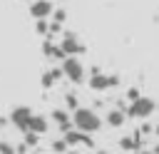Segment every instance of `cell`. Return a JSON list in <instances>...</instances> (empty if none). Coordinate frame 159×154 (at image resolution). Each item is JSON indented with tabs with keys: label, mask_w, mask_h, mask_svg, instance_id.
<instances>
[{
	"label": "cell",
	"mask_w": 159,
	"mask_h": 154,
	"mask_svg": "<svg viewBox=\"0 0 159 154\" xmlns=\"http://www.w3.org/2000/svg\"><path fill=\"white\" fill-rule=\"evenodd\" d=\"M72 124H75V129H80V132H84V134H94V132H99L102 119H99V114H97L94 109L80 107L77 112H72Z\"/></svg>",
	"instance_id": "6da1fadb"
},
{
	"label": "cell",
	"mask_w": 159,
	"mask_h": 154,
	"mask_svg": "<svg viewBox=\"0 0 159 154\" xmlns=\"http://www.w3.org/2000/svg\"><path fill=\"white\" fill-rule=\"evenodd\" d=\"M0 154H17V149L10 142H0Z\"/></svg>",
	"instance_id": "2e32d148"
},
{
	"label": "cell",
	"mask_w": 159,
	"mask_h": 154,
	"mask_svg": "<svg viewBox=\"0 0 159 154\" xmlns=\"http://www.w3.org/2000/svg\"><path fill=\"white\" fill-rule=\"evenodd\" d=\"M37 139H40V134H35V132H27V134H25V144H27V147H35Z\"/></svg>",
	"instance_id": "e0dca14e"
},
{
	"label": "cell",
	"mask_w": 159,
	"mask_h": 154,
	"mask_svg": "<svg viewBox=\"0 0 159 154\" xmlns=\"http://www.w3.org/2000/svg\"><path fill=\"white\" fill-rule=\"evenodd\" d=\"M60 27H62V25H57V22H50V35H57V32H60Z\"/></svg>",
	"instance_id": "ffe728a7"
},
{
	"label": "cell",
	"mask_w": 159,
	"mask_h": 154,
	"mask_svg": "<svg viewBox=\"0 0 159 154\" xmlns=\"http://www.w3.org/2000/svg\"><path fill=\"white\" fill-rule=\"evenodd\" d=\"M60 77H65L62 67H52L50 72H45V75H42V79H40V82H42V87H45V89H50V87H52V84H55Z\"/></svg>",
	"instance_id": "30bf717a"
},
{
	"label": "cell",
	"mask_w": 159,
	"mask_h": 154,
	"mask_svg": "<svg viewBox=\"0 0 159 154\" xmlns=\"http://www.w3.org/2000/svg\"><path fill=\"white\" fill-rule=\"evenodd\" d=\"M137 154H154V152H137Z\"/></svg>",
	"instance_id": "44dd1931"
},
{
	"label": "cell",
	"mask_w": 159,
	"mask_h": 154,
	"mask_svg": "<svg viewBox=\"0 0 159 154\" xmlns=\"http://www.w3.org/2000/svg\"><path fill=\"white\" fill-rule=\"evenodd\" d=\"M154 132H157V134H159V124H157V127H154Z\"/></svg>",
	"instance_id": "7402d4cb"
},
{
	"label": "cell",
	"mask_w": 159,
	"mask_h": 154,
	"mask_svg": "<svg viewBox=\"0 0 159 154\" xmlns=\"http://www.w3.org/2000/svg\"><path fill=\"white\" fill-rule=\"evenodd\" d=\"M52 15H55V22H57V25H62V22H65V17H67V15H65V10H55Z\"/></svg>",
	"instance_id": "ac0fdd59"
},
{
	"label": "cell",
	"mask_w": 159,
	"mask_h": 154,
	"mask_svg": "<svg viewBox=\"0 0 159 154\" xmlns=\"http://www.w3.org/2000/svg\"><path fill=\"white\" fill-rule=\"evenodd\" d=\"M52 122H55L65 134H67V132H72V127H75V124H72V117H70L65 109H55V112H52Z\"/></svg>",
	"instance_id": "ba28073f"
},
{
	"label": "cell",
	"mask_w": 159,
	"mask_h": 154,
	"mask_svg": "<svg viewBox=\"0 0 159 154\" xmlns=\"http://www.w3.org/2000/svg\"><path fill=\"white\" fill-rule=\"evenodd\" d=\"M52 12H55V7H52L50 0H35V2L30 5V15H32L35 20H45V17L52 15Z\"/></svg>",
	"instance_id": "52a82bcc"
},
{
	"label": "cell",
	"mask_w": 159,
	"mask_h": 154,
	"mask_svg": "<svg viewBox=\"0 0 159 154\" xmlns=\"http://www.w3.org/2000/svg\"><path fill=\"white\" fill-rule=\"evenodd\" d=\"M50 129V122H47V117H42V114H35L32 117V122H30V132H35V134H45Z\"/></svg>",
	"instance_id": "8fae6325"
},
{
	"label": "cell",
	"mask_w": 159,
	"mask_h": 154,
	"mask_svg": "<svg viewBox=\"0 0 159 154\" xmlns=\"http://www.w3.org/2000/svg\"><path fill=\"white\" fill-rule=\"evenodd\" d=\"M67 147H70V144H67L65 139H55V142H52V152H55V154H65Z\"/></svg>",
	"instance_id": "4fadbf2b"
},
{
	"label": "cell",
	"mask_w": 159,
	"mask_h": 154,
	"mask_svg": "<svg viewBox=\"0 0 159 154\" xmlns=\"http://www.w3.org/2000/svg\"><path fill=\"white\" fill-rule=\"evenodd\" d=\"M35 32H37V35H50V22H47V20H37Z\"/></svg>",
	"instance_id": "5bb4252c"
},
{
	"label": "cell",
	"mask_w": 159,
	"mask_h": 154,
	"mask_svg": "<svg viewBox=\"0 0 159 154\" xmlns=\"http://www.w3.org/2000/svg\"><path fill=\"white\" fill-rule=\"evenodd\" d=\"M65 102H67V107H70L72 112H77V109H80V104H77V97H75L72 92H70V94H65Z\"/></svg>",
	"instance_id": "9a60e30c"
},
{
	"label": "cell",
	"mask_w": 159,
	"mask_h": 154,
	"mask_svg": "<svg viewBox=\"0 0 159 154\" xmlns=\"http://www.w3.org/2000/svg\"><path fill=\"white\" fill-rule=\"evenodd\" d=\"M60 47L65 50V55H67V57H77V55H82V52H84V45H82L75 35H65V40L60 42Z\"/></svg>",
	"instance_id": "8992f818"
},
{
	"label": "cell",
	"mask_w": 159,
	"mask_h": 154,
	"mask_svg": "<svg viewBox=\"0 0 159 154\" xmlns=\"http://www.w3.org/2000/svg\"><path fill=\"white\" fill-rule=\"evenodd\" d=\"M127 97H129V102H137V99H139L142 94H139V89H137V87H132V89L127 92Z\"/></svg>",
	"instance_id": "d6986e66"
},
{
	"label": "cell",
	"mask_w": 159,
	"mask_h": 154,
	"mask_svg": "<svg viewBox=\"0 0 159 154\" xmlns=\"http://www.w3.org/2000/svg\"><path fill=\"white\" fill-rule=\"evenodd\" d=\"M117 84H119V77H114V75H102V72H99V67H92L89 87H92L94 92H104V89L117 87Z\"/></svg>",
	"instance_id": "3957f363"
},
{
	"label": "cell",
	"mask_w": 159,
	"mask_h": 154,
	"mask_svg": "<svg viewBox=\"0 0 159 154\" xmlns=\"http://www.w3.org/2000/svg\"><path fill=\"white\" fill-rule=\"evenodd\" d=\"M62 72H65V77H67L70 82H75V84L84 79V67L80 65L77 57H67V60L62 62Z\"/></svg>",
	"instance_id": "5b68a950"
},
{
	"label": "cell",
	"mask_w": 159,
	"mask_h": 154,
	"mask_svg": "<svg viewBox=\"0 0 159 154\" xmlns=\"http://www.w3.org/2000/svg\"><path fill=\"white\" fill-rule=\"evenodd\" d=\"M65 142H67L70 147H75V144L92 147V144H94V142L89 139V134H84V132H80V129H72V132H67V134H65Z\"/></svg>",
	"instance_id": "9c48e42d"
},
{
	"label": "cell",
	"mask_w": 159,
	"mask_h": 154,
	"mask_svg": "<svg viewBox=\"0 0 159 154\" xmlns=\"http://www.w3.org/2000/svg\"><path fill=\"white\" fill-rule=\"evenodd\" d=\"M154 109H157V104H154V99H149V97H139L137 102H132L129 104V117H134V119H147V117H152L154 114Z\"/></svg>",
	"instance_id": "277c9868"
},
{
	"label": "cell",
	"mask_w": 159,
	"mask_h": 154,
	"mask_svg": "<svg viewBox=\"0 0 159 154\" xmlns=\"http://www.w3.org/2000/svg\"><path fill=\"white\" fill-rule=\"evenodd\" d=\"M107 124H109V127H122V124H124V112H122V109H112V112L107 114Z\"/></svg>",
	"instance_id": "7c38bea8"
},
{
	"label": "cell",
	"mask_w": 159,
	"mask_h": 154,
	"mask_svg": "<svg viewBox=\"0 0 159 154\" xmlns=\"http://www.w3.org/2000/svg\"><path fill=\"white\" fill-rule=\"evenodd\" d=\"M32 109L27 107V104H20V107H15L12 112H10V124H15L20 132H30V122H32Z\"/></svg>",
	"instance_id": "7a4b0ae2"
}]
</instances>
